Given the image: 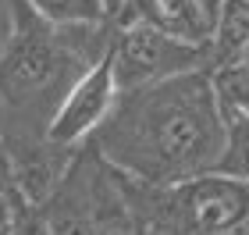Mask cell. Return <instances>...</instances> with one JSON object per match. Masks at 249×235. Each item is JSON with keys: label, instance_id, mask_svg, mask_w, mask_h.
I'll return each instance as SVG.
<instances>
[{"label": "cell", "instance_id": "30bf717a", "mask_svg": "<svg viewBox=\"0 0 249 235\" xmlns=\"http://www.w3.org/2000/svg\"><path fill=\"white\" fill-rule=\"evenodd\" d=\"M29 25V4L25 0H0V61L15 47L21 29Z\"/></svg>", "mask_w": 249, "mask_h": 235}, {"label": "cell", "instance_id": "8992f818", "mask_svg": "<svg viewBox=\"0 0 249 235\" xmlns=\"http://www.w3.org/2000/svg\"><path fill=\"white\" fill-rule=\"evenodd\" d=\"M43 225L50 235H96L93 214H89V178H86V157L71 164L61 189L50 196L43 210Z\"/></svg>", "mask_w": 249, "mask_h": 235}, {"label": "cell", "instance_id": "8fae6325", "mask_svg": "<svg viewBox=\"0 0 249 235\" xmlns=\"http://www.w3.org/2000/svg\"><path fill=\"white\" fill-rule=\"evenodd\" d=\"M11 235H50V232H47V225H43V214H36L32 207H25L15 221H11Z\"/></svg>", "mask_w": 249, "mask_h": 235}, {"label": "cell", "instance_id": "4fadbf2b", "mask_svg": "<svg viewBox=\"0 0 249 235\" xmlns=\"http://www.w3.org/2000/svg\"><path fill=\"white\" fill-rule=\"evenodd\" d=\"M246 4H249V0H246Z\"/></svg>", "mask_w": 249, "mask_h": 235}, {"label": "cell", "instance_id": "277c9868", "mask_svg": "<svg viewBox=\"0 0 249 235\" xmlns=\"http://www.w3.org/2000/svg\"><path fill=\"white\" fill-rule=\"evenodd\" d=\"M121 96L118 75H114V57H100L96 64H89L71 82V89L64 93V100L53 110L50 125H47V143L53 146H78L89 136H96L107 125V118L114 114Z\"/></svg>", "mask_w": 249, "mask_h": 235}, {"label": "cell", "instance_id": "9c48e42d", "mask_svg": "<svg viewBox=\"0 0 249 235\" xmlns=\"http://www.w3.org/2000/svg\"><path fill=\"white\" fill-rule=\"evenodd\" d=\"M217 171L249 182V118H231L228 121V146H224Z\"/></svg>", "mask_w": 249, "mask_h": 235}, {"label": "cell", "instance_id": "7a4b0ae2", "mask_svg": "<svg viewBox=\"0 0 249 235\" xmlns=\"http://www.w3.org/2000/svg\"><path fill=\"white\" fill-rule=\"evenodd\" d=\"M100 25H89L82 39ZM82 39H68V29H53L47 21L25 25L15 47L7 50V57L0 61V93L11 104H47L53 93V82H64L68 57L86 54Z\"/></svg>", "mask_w": 249, "mask_h": 235}, {"label": "cell", "instance_id": "6da1fadb", "mask_svg": "<svg viewBox=\"0 0 249 235\" xmlns=\"http://www.w3.org/2000/svg\"><path fill=\"white\" fill-rule=\"evenodd\" d=\"M228 146L213 72H192L167 82L124 89L114 114L96 132V153L153 189H178L213 175Z\"/></svg>", "mask_w": 249, "mask_h": 235}, {"label": "cell", "instance_id": "52a82bcc", "mask_svg": "<svg viewBox=\"0 0 249 235\" xmlns=\"http://www.w3.org/2000/svg\"><path fill=\"white\" fill-rule=\"evenodd\" d=\"M246 50H249V4L246 0H224L217 25H213V36H210L213 72L242 64Z\"/></svg>", "mask_w": 249, "mask_h": 235}, {"label": "cell", "instance_id": "5b68a950", "mask_svg": "<svg viewBox=\"0 0 249 235\" xmlns=\"http://www.w3.org/2000/svg\"><path fill=\"white\" fill-rule=\"evenodd\" d=\"M86 178H89V214H93L96 235H146V221L139 207L132 203L121 171H114L100 153H89Z\"/></svg>", "mask_w": 249, "mask_h": 235}, {"label": "cell", "instance_id": "ba28073f", "mask_svg": "<svg viewBox=\"0 0 249 235\" xmlns=\"http://www.w3.org/2000/svg\"><path fill=\"white\" fill-rule=\"evenodd\" d=\"M29 11L39 21L53 29H71V25H104L107 11L104 0H25Z\"/></svg>", "mask_w": 249, "mask_h": 235}, {"label": "cell", "instance_id": "7c38bea8", "mask_svg": "<svg viewBox=\"0 0 249 235\" xmlns=\"http://www.w3.org/2000/svg\"><path fill=\"white\" fill-rule=\"evenodd\" d=\"M0 235H11V225H0Z\"/></svg>", "mask_w": 249, "mask_h": 235}, {"label": "cell", "instance_id": "3957f363", "mask_svg": "<svg viewBox=\"0 0 249 235\" xmlns=\"http://www.w3.org/2000/svg\"><path fill=\"white\" fill-rule=\"evenodd\" d=\"M110 57H114V75H118L121 93L153 86V82H167V78H178V75H192V72H213L210 47L189 43L157 25L118 29Z\"/></svg>", "mask_w": 249, "mask_h": 235}]
</instances>
